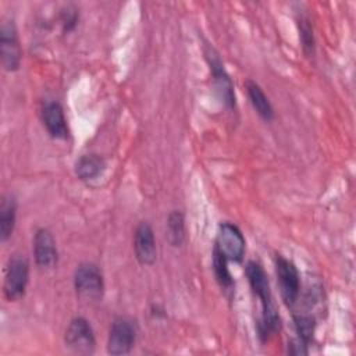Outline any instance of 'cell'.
<instances>
[{"label": "cell", "mask_w": 356, "mask_h": 356, "mask_svg": "<svg viewBox=\"0 0 356 356\" xmlns=\"http://www.w3.org/2000/svg\"><path fill=\"white\" fill-rule=\"evenodd\" d=\"M33 256L36 264L42 268H53L57 263V248L51 232L39 228L33 236Z\"/></svg>", "instance_id": "obj_10"}, {"label": "cell", "mask_w": 356, "mask_h": 356, "mask_svg": "<svg viewBox=\"0 0 356 356\" xmlns=\"http://www.w3.org/2000/svg\"><path fill=\"white\" fill-rule=\"evenodd\" d=\"M29 280V263L21 256L10 257L4 275V295L8 300L19 299L26 289Z\"/></svg>", "instance_id": "obj_4"}, {"label": "cell", "mask_w": 356, "mask_h": 356, "mask_svg": "<svg viewBox=\"0 0 356 356\" xmlns=\"http://www.w3.org/2000/svg\"><path fill=\"white\" fill-rule=\"evenodd\" d=\"M67 346L76 353H92L96 345L95 332L89 321L83 317H75L70 321L65 331Z\"/></svg>", "instance_id": "obj_7"}, {"label": "cell", "mask_w": 356, "mask_h": 356, "mask_svg": "<svg viewBox=\"0 0 356 356\" xmlns=\"http://www.w3.org/2000/svg\"><path fill=\"white\" fill-rule=\"evenodd\" d=\"M74 286L81 298L86 300H97L104 291L103 274L96 264L83 263L75 270Z\"/></svg>", "instance_id": "obj_3"}, {"label": "cell", "mask_w": 356, "mask_h": 356, "mask_svg": "<svg viewBox=\"0 0 356 356\" xmlns=\"http://www.w3.org/2000/svg\"><path fill=\"white\" fill-rule=\"evenodd\" d=\"M106 168V163L103 157L99 154H85L79 157L75 165V172L79 179L85 182H90L97 179Z\"/></svg>", "instance_id": "obj_13"}, {"label": "cell", "mask_w": 356, "mask_h": 356, "mask_svg": "<svg viewBox=\"0 0 356 356\" xmlns=\"http://www.w3.org/2000/svg\"><path fill=\"white\" fill-rule=\"evenodd\" d=\"M214 250L227 261H242L245 254V238L241 229L231 222L220 224Z\"/></svg>", "instance_id": "obj_2"}, {"label": "cell", "mask_w": 356, "mask_h": 356, "mask_svg": "<svg viewBox=\"0 0 356 356\" xmlns=\"http://www.w3.org/2000/svg\"><path fill=\"white\" fill-rule=\"evenodd\" d=\"M0 56L4 70H18L21 64V47L15 25L11 19L3 21L0 28Z\"/></svg>", "instance_id": "obj_8"}, {"label": "cell", "mask_w": 356, "mask_h": 356, "mask_svg": "<svg viewBox=\"0 0 356 356\" xmlns=\"http://www.w3.org/2000/svg\"><path fill=\"white\" fill-rule=\"evenodd\" d=\"M295 328L298 334V339L305 342L306 345L312 341L314 334V318L309 314H295Z\"/></svg>", "instance_id": "obj_18"}, {"label": "cell", "mask_w": 356, "mask_h": 356, "mask_svg": "<svg viewBox=\"0 0 356 356\" xmlns=\"http://www.w3.org/2000/svg\"><path fill=\"white\" fill-rule=\"evenodd\" d=\"M206 60L209 63L213 81H214V88L216 92L218 93L220 99L227 107H234L235 106V95H234V86L231 82V78L228 76L227 71L224 70V65L216 53V50L210 46H206L204 49Z\"/></svg>", "instance_id": "obj_9"}, {"label": "cell", "mask_w": 356, "mask_h": 356, "mask_svg": "<svg viewBox=\"0 0 356 356\" xmlns=\"http://www.w3.org/2000/svg\"><path fill=\"white\" fill-rule=\"evenodd\" d=\"M248 97L250 100V104L253 106L254 111L264 120V121H271L274 118V110L273 106L263 92V89L253 81H248L245 83Z\"/></svg>", "instance_id": "obj_14"}, {"label": "cell", "mask_w": 356, "mask_h": 356, "mask_svg": "<svg viewBox=\"0 0 356 356\" xmlns=\"http://www.w3.org/2000/svg\"><path fill=\"white\" fill-rule=\"evenodd\" d=\"M275 273L282 300L286 306L292 307L298 302L300 293V277L298 268L291 260L278 254L275 259Z\"/></svg>", "instance_id": "obj_5"}, {"label": "cell", "mask_w": 356, "mask_h": 356, "mask_svg": "<svg viewBox=\"0 0 356 356\" xmlns=\"http://www.w3.org/2000/svg\"><path fill=\"white\" fill-rule=\"evenodd\" d=\"M136 339V327L134 321L118 317L113 321L108 332L107 350L111 355H127L131 352Z\"/></svg>", "instance_id": "obj_6"}, {"label": "cell", "mask_w": 356, "mask_h": 356, "mask_svg": "<svg viewBox=\"0 0 356 356\" xmlns=\"http://www.w3.org/2000/svg\"><path fill=\"white\" fill-rule=\"evenodd\" d=\"M167 236L172 246H181L185 239V220L178 210L171 211L167 218Z\"/></svg>", "instance_id": "obj_16"}, {"label": "cell", "mask_w": 356, "mask_h": 356, "mask_svg": "<svg viewBox=\"0 0 356 356\" xmlns=\"http://www.w3.org/2000/svg\"><path fill=\"white\" fill-rule=\"evenodd\" d=\"M213 268H214V274H216L218 284L228 291L232 289L234 281H232V277L227 267V260L216 250H214V257H213Z\"/></svg>", "instance_id": "obj_17"}, {"label": "cell", "mask_w": 356, "mask_h": 356, "mask_svg": "<svg viewBox=\"0 0 356 356\" xmlns=\"http://www.w3.org/2000/svg\"><path fill=\"white\" fill-rule=\"evenodd\" d=\"M245 274L253 293L257 296V299L261 303V318L257 324L259 337L261 339H268V337L275 334L281 327L280 314L273 302L268 277L264 268L256 261H249L246 264Z\"/></svg>", "instance_id": "obj_1"}, {"label": "cell", "mask_w": 356, "mask_h": 356, "mask_svg": "<svg viewBox=\"0 0 356 356\" xmlns=\"http://www.w3.org/2000/svg\"><path fill=\"white\" fill-rule=\"evenodd\" d=\"M134 250L138 261L143 266H150L156 260L157 249L152 227L147 222H140L135 229Z\"/></svg>", "instance_id": "obj_11"}, {"label": "cell", "mask_w": 356, "mask_h": 356, "mask_svg": "<svg viewBox=\"0 0 356 356\" xmlns=\"http://www.w3.org/2000/svg\"><path fill=\"white\" fill-rule=\"evenodd\" d=\"M42 120L47 132L56 139H65L68 136L67 120L63 107L57 102H46L42 108Z\"/></svg>", "instance_id": "obj_12"}, {"label": "cell", "mask_w": 356, "mask_h": 356, "mask_svg": "<svg viewBox=\"0 0 356 356\" xmlns=\"http://www.w3.org/2000/svg\"><path fill=\"white\" fill-rule=\"evenodd\" d=\"M15 217H17L15 200L11 196H3L0 203V239L3 242L11 236L15 225Z\"/></svg>", "instance_id": "obj_15"}, {"label": "cell", "mask_w": 356, "mask_h": 356, "mask_svg": "<svg viewBox=\"0 0 356 356\" xmlns=\"http://www.w3.org/2000/svg\"><path fill=\"white\" fill-rule=\"evenodd\" d=\"M299 25V38L302 42V47L306 54H313L314 53V38H313V29L310 25V21L307 17L300 15L298 19Z\"/></svg>", "instance_id": "obj_19"}]
</instances>
